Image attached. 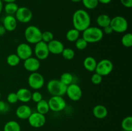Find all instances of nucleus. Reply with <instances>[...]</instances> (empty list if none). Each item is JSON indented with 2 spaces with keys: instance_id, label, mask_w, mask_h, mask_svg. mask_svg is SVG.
<instances>
[{
  "instance_id": "12",
  "label": "nucleus",
  "mask_w": 132,
  "mask_h": 131,
  "mask_svg": "<svg viewBox=\"0 0 132 131\" xmlns=\"http://www.w3.org/2000/svg\"><path fill=\"white\" fill-rule=\"evenodd\" d=\"M28 121L30 125L34 128H40L45 125L46 123L45 115L36 112H32L28 118Z\"/></svg>"
},
{
  "instance_id": "6",
  "label": "nucleus",
  "mask_w": 132,
  "mask_h": 131,
  "mask_svg": "<svg viewBox=\"0 0 132 131\" xmlns=\"http://www.w3.org/2000/svg\"><path fill=\"white\" fill-rule=\"evenodd\" d=\"M113 69V64L109 59H103L97 64L95 72L102 77H106L110 74Z\"/></svg>"
},
{
  "instance_id": "22",
  "label": "nucleus",
  "mask_w": 132,
  "mask_h": 131,
  "mask_svg": "<svg viewBox=\"0 0 132 131\" xmlns=\"http://www.w3.org/2000/svg\"><path fill=\"white\" fill-rule=\"evenodd\" d=\"M36 111L40 114H43V115L47 114L50 111L48 101L43 99L40 101L37 102V105H36Z\"/></svg>"
},
{
  "instance_id": "8",
  "label": "nucleus",
  "mask_w": 132,
  "mask_h": 131,
  "mask_svg": "<svg viewBox=\"0 0 132 131\" xmlns=\"http://www.w3.org/2000/svg\"><path fill=\"white\" fill-rule=\"evenodd\" d=\"M28 83L30 87L33 89H40L45 85V78L41 73L37 71L33 72L28 77Z\"/></svg>"
},
{
  "instance_id": "3",
  "label": "nucleus",
  "mask_w": 132,
  "mask_h": 131,
  "mask_svg": "<svg viewBox=\"0 0 132 131\" xmlns=\"http://www.w3.org/2000/svg\"><path fill=\"white\" fill-rule=\"evenodd\" d=\"M67 86L59 80H50L46 84V90L52 96H63L66 94Z\"/></svg>"
},
{
  "instance_id": "28",
  "label": "nucleus",
  "mask_w": 132,
  "mask_h": 131,
  "mask_svg": "<svg viewBox=\"0 0 132 131\" xmlns=\"http://www.w3.org/2000/svg\"><path fill=\"white\" fill-rule=\"evenodd\" d=\"M121 127L125 131H132V117L128 116L124 118L121 122Z\"/></svg>"
},
{
  "instance_id": "1",
  "label": "nucleus",
  "mask_w": 132,
  "mask_h": 131,
  "mask_svg": "<svg viewBox=\"0 0 132 131\" xmlns=\"http://www.w3.org/2000/svg\"><path fill=\"white\" fill-rule=\"evenodd\" d=\"M72 24L73 28L78 31L83 32L90 26L91 17L90 14L84 9H78L74 12L72 16Z\"/></svg>"
},
{
  "instance_id": "34",
  "label": "nucleus",
  "mask_w": 132,
  "mask_h": 131,
  "mask_svg": "<svg viewBox=\"0 0 132 131\" xmlns=\"http://www.w3.org/2000/svg\"><path fill=\"white\" fill-rule=\"evenodd\" d=\"M6 101L9 104H15L18 101V96H17L16 92H10L9 95H7V97H6Z\"/></svg>"
},
{
  "instance_id": "46",
  "label": "nucleus",
  "mask_w": 132,
  "mask_h": 131,
  "mask_svg": "<svg viewBox=\"0 0 132 131\" xmlns=\"http://www.w3.org/2000/svg\"><path fill=\"white\" fill-rule=\"evenodd\" d=\"M121 131H125V130H121Z\"/></svg>"
},
{
  "instance_id": "41",
  "label": "nucleus",
  "mask_w": 132,
  "mask_h": 131,
  "mask_svg": "<svg viewBox=\"0 0 132 131\" xmlns=\"http://www.w3.org/2000/svg\"><path fill=\"white\" fill-rule=\"evenodd\" d=\"M112 0H98L99 1V3L103 4V5H107V4H109L110 3L112 2Z\"/></svg>"
},
{
  "instance_id": "35",
  "label": "nucleus",
  "mask_w": 132,
  "mask_h": 131,
  "mask_svg": "<svg viewBox=\"0 0 132 131\" xmlns=\"http://www.w3.org/2000/svg\"><path fill=\"white\" fill-rule=\"evenodd\" d=\"M102 80H103V77L101 76L100 74H98V73H95L92 75L91 77V82H92V83L95 85H98L99 83H101Z\"/></svg>"
},
{
  "instance_id": "7",
  "label": "nucleus",
  "mask_w": 132,
  "mask_h": 131,
  "mask_svg": "<svg viewBox=\"0 0 132 131\" xmlns=\"http://www.w3.org/2000/svg\"><path fill=\"white\" fill-rule=\"evenodd\" d=\"M50 110L53 112H60L67 107V102L63 96H52L48 101Z\"/></svg>"
},
{
  "instance_id": "33",
  "label": "nucleus",
  "mask_w": 132,
  "mask_h": 131,
  "mask_svg": "<svg viewBox=\"0 0 132 131\" xmlns=\"http://www.w3.org/2000/svg\"><path fill=\"white\" fill-rule=\"evenodd\" d=\"M75 43H76V48L79 50H84L85 49H86L88 46V44L82 37H81V38L79 37L75 42Z\"/></svg>"
},
{
  "instance_id": "15",
  "label": "nucleus",
  "mask_w": 132,
  "mask_h": 131,
  "mask_svg": "<svg viewBox=\"0 0 132 131\" xmlns=\"http://www.w3.org/2000/svg\"><path fill=\"white\" fill-rule=\"evenodd\" d=\"M47 44L50 53H52L54 55H60L64 48L63 42L57 39H53L47 43Z\"/></svg>"
},
{
  "instance_id": "11",
  "label": "nucleus",
  "mask_w": 132,
  "mask_h": 131,
  "mask_svg": "<svg viewBox=\"0 0 132 131\" xmlns=\"http://www.w3.org/2000/svg\"><path fill=\"white\" fill-rule=\"evenodd\" d=\"M34 52L36 57L39 60H45L47 59L50 54L47 43L42 41L36 43L35 44Z\"/></svg>"
},
{
  "instance_id": "17",
  "label": "nucleus",
  "mask_w": 132,
  "mask_h": 131,
  "mask_svg": "<svg viewBox=\"0 0 132 131\" xmlns=\"http://www.w3.org/2000/svg\"><path fill=\"white\" fill-rule=\"evenodd\" d=\"M17 21L14 15H6L3 20V26L5 28L6 31L13 32L17 28Z\"/></svg>"
},
{
  "instance_id": "13",
  "label": "nucleus",
  "mask_w": 132,
  "mask_h": 131,
  "mask_svg": "<svg viewBox=\"0 0 132 131\" xmlns=\"http://www.w3.org/2000/svg\"><path fill=\"white\" fill-rule=\"evenodd\" d=\"M16 54L21 60H26L28 58L32 56L33 54V50L29 44L28 43H21L17 46L16 48Z\"/></svg>"
},
{
  "instance_id": "5",
  "label": "nucleus",
  "mask_w": 132,
  "mask_h": 131,
  "mask_svg": "<svg viewBox=\"0 0 132 131\" xmlns=\"http://www.w3.org/2000/svg\"><path fill=\"white\" fill-rule=\"evenodd\" d=\"M110 26L113 30V32L124 33L128 28V23L124 17L117 15L111 19Z\"/></svg>"
},
{
  "instance_id": "2",
  "label": "nucleus",
  "mask_w": 132,
  "mask_h": 131,
  "mask_svg": "<svg viewBox=\"0 0 132 131\" xmlns=\"http://www.w3.org/2000/svg\"><path fill=\"white\" fill-rule=\"evenodd\" d=\"M82 32V38L88 43H95L103 39L104 33L99 27L89 26Z\"/></svg>"
},
{
  "instance_id": "45",
  "label": "nucleus",
  "mask_w": 132,
  "mask_h": 131,
  "mask_svg": "<svg viewBox=\"0 0 132 131\" xmlns=\"http://www.w3.org/2000/svg\"><path fill=\"white\" fill-rule=\"evenodd\" d=\"M1 91H0V100H1Z\"/></svg>"
},
{
  "instance_id": "43",
  "label": "nucleus",
  "mask_w": 132,
  "mask_h": 131,
  "mask_svg": "<svg viewBox=\"0 0 132 131\" xmlns=\"http://www.w3.org/2000/svg\"><path fill=\"white\" fill-rule=\"evenodd\" d=\"M3 2H5L6 3H13V2H15L16 0H1Z\"/></svg>"
},
{
  "instance_id": "18",
  "label": "nucleus",
  "mask_w": 132,
  "mask_h": 131,
  "mask_svg": "<svg viewBox=\"0 0 132 131\" xmlns=\"http://www.w3.org/2000/svg\"><path fill=\"white\" fill-rule=\"evenodd\" d=\"M17 96H18V101L26 104L29 102L31 100L32 97V92L27 88H20L17 91Z\"/></svg>"
},
{
  "instance_id": "42",
  "label": "nucleus",
  "mask_w": 132,
  "mask_h": 131,
  "mask_svg": "<svg viewBox=\"0 0 132 131\" xmlns=\"http://www.w3.org/2000/svg\"><path fill=\"white\" fill-rule=\"evenodd\" d=\"M3 10V3L1 0H0V14L2 12Z\"/></svg>"
},
{
  "instance_id": "39",
  "label": "nucleus",
  "mask_w": 132,
  "mask_h": 131,
  "mask_svg": "<svg viewBox=\"0 0 132 131\" xmlns=\"http://www.w3.org/2000/svg\"><path fill=\"white\" fill-rule=\"evenodd\" d=\"M103 32L104 33H106L107 35H110L113 32V30L111 28L110 26H108L104 27V28H103Z\"/></svg>"
},
{
  "instance_id": "16",
  "label": "nucleus",
  "mask_w": 132,
  "mask_h": 131,
  "mask_svg": "<svg viewBox=\"0 0 132 131\" xmlns=\"http://www.w3.org/2000/svg\"><path fill=\"white\" fill-rule=\"evenodd\" d=\"M32 113V110L30 107L26 104L19 105L15 110V115L21 119H28Z\"/></svg>"
},
{
  "instance_id": "31",
  "label": "nucleus",
  "mask_w": 132,
  "mask_h": 131,
  "mask_svg": "<svg viewBox=\"0 0 132 131\" xmlns=\"http://www.w3.org/2000/svg\"><path fill=\"white\" fill-rule=\"evenodd\" d=\"M81 2L83 6L89 10L95 9L99 5L98 0H81Z\"/></svg>"
},
{
  "instance_id": "29",
  "label": "nucleus",
  "mask_w": 132,
  "mask_h": 131,
  "mask_svg": "<svg viewBox=\"0 0 132 131\" xmlns=\"http://www.w3.org/2000/svg\"><path fill=\"white\" fill-rule=\"evenodd\" d=\"M63 57L66 60H72L75 57V51L73 49L70 48H64L61 53Z\"/></svg>"
},
{
  "instance_id": "25",
  "label": "nucleus",
  "mask_w": 132,
  "mask_h": 131,
  "mask_svg": "<svg viewBox=\"0 0 132 131\" xmlns=\"http://www.w3.org/2000/svg\"><path fill=\"white\" fill-rule=\"evenodd\" d=\"M80 32L75 28H72L68 30L66 33V38L67 41L69 42H76L79 38Z\"/></svg>"
},
{
  "instance_id": "47",
  "label": "nucleus",
  "mask_w": 132,
  "mask_h": 131,
  "mask_svg": "<svg viewBox=\"0 0 132 131\" xmlns=\"http://www.w3.org/2000/svg\"><path fill=\"white\" fill-rule=\"evenodd\" d=\"M0 131H3V130H0Z\"/></svg>"
},
{
  "instance_id": "24",
  "label": "nucleus",
  "mask_w": 132,
  "mask_h": 131,
  "mask_svg": "<svg viewBox=\"0 0 132 131\" xmlns=\"http://www.w3.org/2000/svg\"><path fill=\"white\" fill-rule=\"evenodd\" d=\"M19 6L15 2L8 3L3 6V10L6 15H14L18 10Z\"/></svg>"
},
{
  "instance_id": "19",
  "label": "nucleus",
  "mask_w": 132,
  "mask_h": 131,
  "mask_svg": "<svg viewBox=\"0 0 132 131\" xmlns=\"http://www.w3.org/2000/svg\"><path fill=\"white\" fill-rule=\"evenodd\" d=\"M93 115L97 119H102L108 116V110L107 108L103 105H97L93 108Z\"/></svg>"
},
{
  "instance_id": "37",
  "label": "nucleus",
  "mask_w": 132,
  "mask_h": 131,
  "mask_svg": "<svg viewBox=\"0 0 132 131\" xmlns=\"http://www.w3.org/2000/svg\"><path fill=\"white\" fill-rule=\"evenodd\" d=\"M9 110V105L5 101L0 100V113H5Z\"/></svg>"
},
{
  "instance_id": "10",
  "label": "nucleus",
  "mask_w": 132,
  "mask_h": 131,
  "mask_svg": "<svg viewBox=\"0 0 132 131\" xmlns=\"http://www.w3.org/2000/svg\"><path fill=\"white\" fill-rule=\"evenodd\" d=\"M68 98L73 101H79L81 98L82 91L81 87L77 83H72L67 87L66 94Z\"/></svg>"
},
{
  "instance_id": "21",
  "label": "nucleus",
  "mask_w": 132,
  "mask_h": 131,
  "mask_svg": "<svg viewBox=\"0 0 132 131\" xmlns=\"http://www.w3.org/2000/svg\"><path fill=\"white\" fill-rule=\"evenodd\" d=\"M112 18L108 15L105 14H100L96 19V23L100 28H104V27L110 25Z\"/></svg>"
},
{
  "instance_id": "40",
  "label": "nucleus",
  "mask_w": 132,
  "mask_h": 131,
  "mask_svg": "<svg viewBox=\"0 0 132 131\" xmlns=\"http://www.w3.org/2000/svg\"><path fill=\"white\" fill-rule=\"evenodd\" d=\"M6 30L3 25H0V36H2L6 33Z\"/></svg>"
},
{
  "instance_id": "27",
  "label": "nucleus",
  "mask_w": 132,
  "mask_h": 131,
  "mask_svg": "<svg viewBox=\"0 0 132 131\" xmlns=\"http://www.w3.org/2000/svg\"><path fill=\"white\" fill-rule=\"evenodd\" d=\"M59 80H60L62 83H64V85H66V86H68V85L73 83V76L70 73L65 72V73H63V74L61 75Z\"/></svg>"
},
{
  "instance_id": "14",
  "label": "nucleus",
  "mask_w": 132,
  "mask_h": 131,
  "mask_svg": "<svg viewBox=\"0 0 132 131\" xmlns=\"http://www.w3.org/2000/svg\"><path fill=\"white\" fill-rule=\"evenodd\" d=\"M40 65V60L36 57H34L32 56L24 60L23 63L24 69L31 73L37 71L39 69Z\"/></svg>"
},
{
  "instance_id": "30",
  "label": "nucleus",
  "mask_w": 132,
  "mask_h": 131,
  "mask_svg": "<svg viewBox=\"0 0 132 131\" xmlns=\"http://www.w3.org/2000/svg\"><path fill=\"white\" fill-rule=\"evenodd\" d=\"M122 45L126 48H130L132 46V34L131 33H126L121 39Z\"/></svg>"
},
{
  "instance_id": "9",
  "label": "nucleus",
  "mask_w": 132,
  "mask_h": 131,
  "mask_svg": "<svg viewBox=\"0 0 132 131\" xmlns=\"http://www.w3.org/2000/svg\"><path fill=\"white\" fill-rule=\"evenodd\" d=\"M14 16L17 21L21 23H28L32 20L33 14L29 8L26 6H20L18 8Z\"/></svg>"
},
{
  "instance_id": "44",
  "label": "nucleus",
  "mask_w": 132,
  "mask_h": 131,
  "mask_svg": "<svg viewBox=\"0 0 132 131\" xmlns=\"http://www.w3.org/2000/svg\"><path fill=\"white\" fill-rule=\"evenodd\" d=\"M71 1H72L73 3H79L81 2V0H70Z\"/></svg>"
},
{
  "instance_id": "36",
  "label": "nucleus",
  "mask_w": 132,
  "mask_h": 131,
  "mask_svg": "<svg viewBox=\"0 0 132 131\" xmlns=\"http://www.w3.org/2000/svg\"><path fill=\"white\" fill-rule=\"evenodd\" d=\"M43 100V95L39 91H34V92H32V97H31V100L36 102L37 104V102Z\"/></svg>"
},
{
  "instance_id": "20",
  "label": "nucleus",
  "mask_w": 132,
  "mask_h": 131,
  "mask_svg": "<svg viewBox=\"0 0 132 131\" xmlns=\"http://www.w3.org/2000/svg\"><path fill=\"white\" fill-rule=\"evenodd\" d=\"M97 62L96 59L94 57L91 56L86 57L83 61V66L85 68V69L90 72L95 71V68H96Z\"/></svg>"
},
{
  "instance_id": "23",
  "label": "nucleus",
  "mask_w": 132,
  "mask_h": 131,
  "mask_svg": "<svg viewBox=\"0 0 132 131\" xmlns=\"http://www.w3.org/2000/svg\"><path fill=\"white\" fill-rule=\"evenodd\" d=\"M3 131H21V126L18 122L10 120L6 122L3 127Z\"/></svg>"
},
{
  "instance_id": "38",
  "label": "nucleus",
  "mask_w": 132,
  "mask_h": 131,
  "mask_svg": "<svg viewBox=\"0 0 132 131\" xmlns=\"http://www.w3.org/2000/svg\"><path fill=\"white\" fill-rule=\"evenodd\" d=\"M120 2L125 7L128 8L132 7V0H120Z\"/></svg>"
},
{
  "instance_id": "26",
  "label": "nucleus",
  "mask_w": 132,
  "mask_h": 131,
  "mask_svg": "<svg viewBox=\"0 0 132 131\" xmlns=\"http://www.w3.org/2000/svg\"><path fill=\"white\" fill-rule=\"evenodd\" d=\"M21 59L15 53H12L6 58V63L11 67H15L20 63Z\"/></svg>"
},
{
  "instance_id": "4",
  "label": "nucleus",
  "mask_w": 132,
  "mask_h": 131,
  "mask_svg": "<svg viewBox=\"0 0 132 131\" xmlns=\"http://www.w3.org/2000/svg\"><path fill=\"white\" fill-rule=\"evenodd\" d=\"M42 32L37 26L30 25L26 28L24 32V36L27 42L29 44H36L41 41Z\"/></svg>"
},
{
  "instance_id": "32",
  "label": "nucleus",
  "mask_w": 132,
  "mask_h": 131,
  "mask_svg": "<svg viewBox=\"0 0 132 131\" xmlns=\"http://www.w3.org/2000/svg\"><path fill=\"white\" fill-rule=\"evenodd\" d=\"M53 39H54V36L52 32H50V31H45V32H42L41 41L46 43H48Z\"/></svg>"
}]
</instances>
